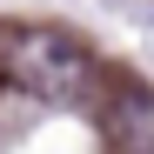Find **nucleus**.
Listing matches in <instances>:
<instances>
[{
	"label": "nucleus",
	"mask_w": 154,
	"mask_h": 154,
	"mask_svg": "<svg viewBox=\"0 0 154 154\" xmlns=\"http://www.w3.org/2000/svg\"><path fill=\"white\" fill-rule=\"evenodd\" d=\"M107 127H114L121 154H154V94L147 87H121L114 107H107Z\"/></svg>",
	"instance_id": "2"
},
{
	"label": "nucleus",
	"mask_w": 154,
	"mask_h": 154,
	"mask_svg": "<svg viewBox=\"0 0 154 154\" xmlns=\"http://www.w3.org/2000/svg\"><path fill=\"white\" fill-rule=\"evenodd\" d=\"M7 74L34 100H60L67 107V100H81L94 87V54L60 27H20V34H7Z\"/></svg>",
	"instance_id": "1"
}]
</instances>
